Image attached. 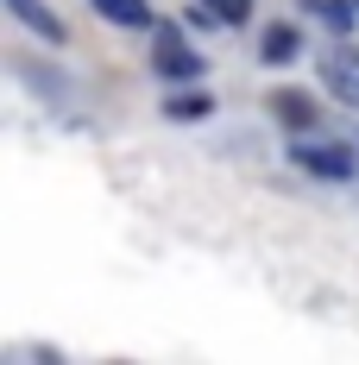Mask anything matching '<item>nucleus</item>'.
Listing matches in <instances>:
<instances>
[{
  "instance_id": "f257e3e1",
  "label": "nucleus",
  "mask_w": 359,
  "mask_h": 365,
  "mask_svg": "<svg viewBox=\"0 0 359 365\" xmlns=\"http://www.w3.org/2000/svg\"><path fill=\"white\" fill-rule=\"evenodd\" d=\"M290 164L303 177H322V182H353L359 177V151L353 145H328V139H309V133L290 139Z\"/></svg>"
},
{
  "instance_id": "f03ea898",
  "label": "nucleus",
  "mask_w": 359,
  "mask_h": 365,
  "mask_svg": "<svg viewBox=\"0 0 359 365\" xmlns=\"http://www.w3.org/2000/svg\"><path fill=\"white\" fill-rule=\"evenodd\" d=\"M202 70H208V63H202V51H189L177 26H164V19H158V26H151V76H158V82H171V88H183V82H202Z\"/></svg>"
},
{
  "instance_id": "7ed1b4c3",
  "label": "nucleus",
  "mask_w": 359,
  "mask_h": 365,
  "mask_svg": "<svg viewBox=\"0 0 359 365\" xmlns=\"http://www.w3.org/2000/svg\"><path fill=\"white\" fill-rule=\"evenodd\" d=\"M315 70H322V88H328V95H334L340 108L359 113V51H353V44H334Z\"/></svg>"
},
{
  "instance_id": "20e7f679",
  "label": "nucleus",
  "mask_w": 359,
  "mask_h": 365,
  "mask_svg": "<svg viewBox=\"0 0 359 365\" xmlns=\"http://www.w3.org/2000/svg\"><path fill=\"white\" fill-rule=\"evenodd\" d=\"M258 57H265L271 70H290V63H303V32H296L290 19H271V26L258 32Z\"/></svg>"
},
{
  "instance_id": "39448f33",
  "label": "nucleus",
  "mask_w": 359,
  "mask_h": 365,
  "mask_svg": "<svg viewBox=\"0 0 359 365\" xmlns=\"http://www.w3.org/2000/svg\"><path fill=\"white\" fill-rule=\"evenodd\" d=\"M265 108L278 113L290 133H315V120H322V113H315V101H309L303 88H271V101H265Z\"/></svg>"
},
{
  "instance_id": "423d86ee",
  "label": "nucleus",
  "mask_w": 359,
  "mask_h": 365,
  "mask_svg": "<svg viewBox=\"0 0 359 365\" xmlns=\"http://www.w3.org/2000/svg\"><path fill=\"white\" fill-rule=\"evenodd\" d=\"M6 6H13V19H19L26 32H38L44 44H64V38H70V26H64V19H57L44 0H6Z\"/></svg>"
},
{
  "instance_id": "0eeeda50",
  "label": "nucleus",
  "mask_w": 359,
  "mask_h": 365,
  "mask_svg": "<svg viewBox=\"0 0 359 365\" xmlns=\"http://www.w3.org/2000/svg\"><path fill=\"white\" fill-rule=\"evenodd\" d=\"M208 113H215V95H208V88H189V82H183V88L164 95V120H177V126H196V120H208Z\"/></svg>"
},
{
  "instance_id": "6e6552de",
  "label": "nucleus",
  "mask_w": 359,
  "mask_h": 365,
  "mask_svg": "<svg viewBox=\"0 0 359 365\" xmlns=\"http://www.w3.org/2000/svg\"><path fill=\"white\" fill-rule=\"evenodd\" d=\"M95 13H101L108 26H126V32H151V26H158L151 0H95Z\"/></svg>"
},
{
  "instance_id": "1a4fd4ad",
  "label": "nucleus",
  "mask_w": 359,
  "mask_h": 365,
  "mask_svg": "<svg viewBox=\"0 0 359 365\" xmlns=\"http://www.w3.org/2000/svg\"><path fill=\"white\" fill-rule=\"evenodd\" d=\"M303 13H315L334 38H353L359 26V0H303Z\"/></svg>"
},
{
  "instance_id": "9d476101",
  "label": "nucleus",
  "mask_w": 359,
  "mask_h": 365,
  "mask_svg": "<svg viewBox=\"0 0 359 365\" xmlns=\"http://www.w3.org/2000/svg\"><path fill=\"white\" fill-rule=\"evenodd\" d=\"M202 6H215V13H221V26H246L252 13H258L252 0H202Z\"/></svg>"
}]
</instances>
